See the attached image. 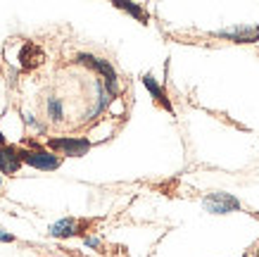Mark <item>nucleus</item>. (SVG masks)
Segmentation results:
<instances>
[{
	"mask_svg": "<svg viewBox=\"0 0 259 257\" xmlns=\"http://www.w3.org/2000/svg\"><path fill=\"white\" fill-rule=\"evenodd\" d=\"M221 36L233 41H240V43H254L259 41V31L257 29H236V31H221Z\"/></svg>",
	"mask_w": 259,
	"mask_h": 257,
	"instance_id": "6",
	"label": "nucleus"
},
{
	"mask_svg": "<svg viewBox=\"0 0 259 257\" xmlns=\"http://www.w3.org/2000/svg\"><path fill=\"white\" fill-rule=\"evenodd\" d=\"M86 243L91 245V248H98V245H100V241H98V238H86Z\"/></svg>",
	"mask_w": 259,
	"mask_h": 257,
	"instance_id": "11",
	"label": "nucleus"
},
{
	"mask_svg": "<svg viewBox=\"0 0 259 257\" xmlns=\"http://www.w3.org/2000/svg\"><path fill=\"white\" fill-rule=\"evenodd\" d=\"M19 157H22V164H29V167L40 171H53L62 162L60 157L48 153V150H19Z\"/></svg>",
	"mask_w": 259,
	"mask_h": 257,
	"instance_id": "1",
	"label": "nucleus"
},
{
	"mask_svg": "<svg viewBox=\"0 0 259 257\" xmlns=\"http://www.w3.org/2000/svg\"><path fill=\"white\" fill-rule=\"evenodd\" d=\"M0 241H5V243H12V241H15V236H12V234H3V231H0Z\"/></svg>",
	"mask_w": 259,
	"mask_h": 257,
	"instance_id": "10",
	"label": "nucleus"
},
{
	"mask_svg": "<svg viewBox=\"0 0 259 257\" xmlns=\"http://www.w3.org/2000/svg\"><path fill=\"white\" fill-rule=\"evenodd\" d=\"M76 234H81V224L76 219H62V222L50 226V236H55V238H69Z\"/></svg>",
	"mask_w": 259,
	"mask_h": 257,
	"instance_id": "5",
	"label": "nucleus"
},
{
	"mask_svg": "<svg viewBox=\"0 0 259 257\" xmlns=\"http://www.w3.org/2000/svg\"><path fill=\"white\" fill-rule=\"evenodd\" d=\"M114 8H119V10H126V12H128V15H134L136 19H141L143 24H148V12H145V10L143 8H138V5H131V3H114Z\"/></svg>",
	"mask_w": 259,
	"mask_h": 257,
	"instance_id": "8",
	"label": "nucleus"
},
{
	"mask_svg": "<svg viewBox=\"0 0 259 257\" xmlns=\"http://www.w3.org/2000/svg\"><path fill=\"white\" fill-rule=\"evenodd\" d=\"M143 84L148 86V91H150V93H152V95H155V100H157L159 105H162V107H164V109H171V105H169V100H166L164 91L159 88V86H157V81H155V79L150 77V74H145V77H143Z\"/></svg>",
	"mask_w": 259,
	"mask_h": 257,
	"instance_id": "7",
	"label": "nucleus"
},
{
	"mask_svg": "<svg viewBox=\"0 0 259 257\" xmlns=\"http://www.w3.org/2000/svg\"><path fill=\"white\" fill-rule=\"evenodd\" d=\"M48 145L53 150H60L62 155H69V157H81L91 150V143H88L86 138H50Z\"/></svg>",
	"mask_w": 259,
	"mask_h": 257,
	"instance_id": "2",
	"label": "nucleus"
},
{
	"mask_svg": "<svg viewBox=\"0 0 259 257\" xmlns=\"http://www.w3.org/2000/svg\"><path fill=\"white\" fill-rule=\"evenodd\" d=\"M19 167H22L19 150L12 148V145H3V148H0V171L8 174V176H12V174L19 171Z\"/></svg>",
	"mask_w": 259,
	"mask_h": 257,
	"instance_id": "4",
	"label": "nucleus"
},
{
	"mask_svg": "<svg viewBox=\"0 0 259 257\" xmlns=\"http://www.w3.org/2000/svg\"><path fill=\"white\" fill-rule=\"evenodd\" d=\"M204 207L214 214H226V212L240 210V203H238V198L228 193H209L204 198Z\"/></svg>",
	"mask_w": 259,
	"mask_h": 257,
	"instance_id": "3",
	"label": "nucleus"
},
{
	"mask_svg": "<svg viewBox=\"0 0 259 257\" xmlns=\"http://www.w3.org/2000/svg\"><path fill=\"white\" fill-rule=\"evenodd\" d=\"M50 112H53V119H60L62 117V107L57 100H50Z\"/></svg>",
	"mask_w": 259,
	"mask_h": 257,
	"instance_id": "9",
	"label": "nucleus"
}]
</instances>
